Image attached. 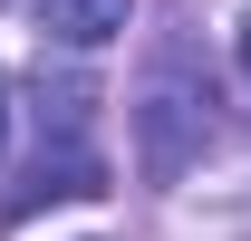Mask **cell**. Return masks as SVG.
<instances>
[{"label": "cell", "mask_w": 251, "mask_h": 241, "mask_svg": "<svg viewBox=\"0 0 251 241\" xmlns=\"http://www.w3.org/2000/svg\"><path fill=\"white\" fill-rule=\"evenodd\" d=\"M203 135H213V87L184 68V48H164L145 68V87H135V164H145V183H184Z\"/></svg>", "instance_id": "obj_1"}, {"label": "cell", "mask_w": 251, "mask_h": 241, "mask_svg": "<svg viewBox=\"0 0 251 241\" xmlns=\"http://www.w3.org/2000/svg\"><path fill=\"white\" fill-rule=\"evenodd\" d=\"M87 193H106V164H97V154L77 145V125H68L58 145H39V164H29V193H10V222H29L39 203H87Z\"/></svg>", "instance_id": "obj_2"}, {"label": "cell", "mask_w": 251, "mask_h": 241, "mask_svg": "<svg viewBox=\"0 0 251 241\" xmlns=\"http://www.w3.org/2000/svg\"><path fill=\"white\" fill-rule=\"evenodd\" d=\"M126 10L135 0H39V29L58 39V48H106L126 29Z\"/></svg>", "instance_id": "obj_3"}, {"label": "cell", "mask_w": 251, "mask_h": 241, "mask_svg": "<svg viewBox=\"0 0 251 241\" xmlns=\"http://www.w3.org/2000/svg\"><path fill=\"white\" fill-rule=\"evenodd\" d=\"M0 145H10V77H0Z\"/></svg>", "instance_id": "obj_4"}, {"label": "cell", "mask_w": 251, "mask_h": 241, "mask_svg": "<svg viewBox=\"0 0 251 241\" xmlns=\"http://www.w3.org/2000/svg\"><path fill=\"white\" fill-rule=\"evenodd\" d=\"M242 77H251V20H242Z\"/></svg>", "instance_id": "obj_5"}]
</instances>
